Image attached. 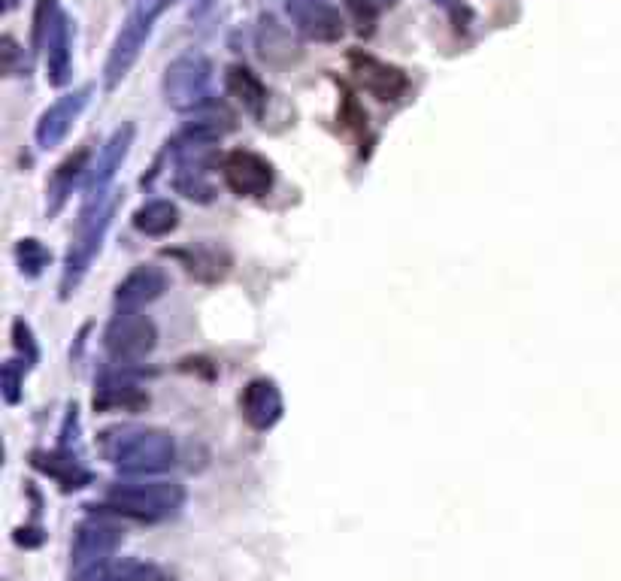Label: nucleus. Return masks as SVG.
<instances>
[{"label":"nucleus","instance_id":"obj_1","mask_svg":"<svg viewBox=\"0 0 621 581\" xmlns=\"http://www.w3.org/2000/svg\"><path fill=\"white\" fill-rule=\"evenodd\" d=\"M100 454L125 473L152 476L176 463V442L167 430L122 424L100 433Z\"/></svg>","mask_w":621,"mask_h":581},{"label":"nucleus","instance_id":"obj_2","mask_svg":"<svg viewBox=\"0 0 621 581\" xmlns=\"http://www.w3.org/2000/svg\"><path fill=\"white\" fill-rule=\"evenodd\" d=\"M185 503V488L179 482H116L107 497H103V509L125 515V518H137V521H161L170 518L182 509Z\"/></svg>","mask_w":621,"mask_h":581},{"label":"nucleus","instance_id":"obj_3","mask_svg":"<svg viewBox=\"0 0 621 581\" xmlns=\"http://www.w3.org/2000/svg\"><path fill=\"white\" fill-rule=\"evenodd\" d=\"M176 0H140L134 7V13L128 16V22L122 25L116 43H113V52L107 58V67H103V85L110 91L131 73V67L137 64L155 22L161 19V13H167Z\"/></svg>","mask_w":621,"mask_h":581},{"label":"nucleus","instance_id":"obj_4","mask_svg":"<svg viewBox=\"0 0 621 581\" xmlns=\"http://www.w3.org/2000/svg\"><path fill=\"white\" fill-rule=\"evenodd\" d=\"M164 100L167 106H173L176 112H200L210 106L213 97V64L210 58H203L197 52H188L182 58H176L167 70H164Z\"/></svg>","mask_w":621,"mask_h":581},{"label":"nucleus","instance_id":"obj_5","mask_svg":"<svg viewBox=\"0 0 621 581\" xmlns=\"http://www.w3.org/2000/svg\"><path fill=\"white\" fill-rule=\"evenodd\" d=\"M113 212H116V197H107V200H100L94 206H85L82 224H79V237L73 240V249H70L67 267H64V279H61V294L64 297L79 285V279L91 267L94 255L100 252V243L110 230Z\"/></svg>","mask_w":621,"mask_h":581},{"label":"nucleus","instance_id":"obj_6","mask_svg":"<svg viewBox=\"0 0 621 581\" xmlns=\"http://www.w3.org/2000/svg\"><path fill=\"white\" fill-rule=\"evenodd\" d=\"M155 345H158V330L152 318L140 312H119L107 324V330H103V348L119 364H137L149 358L155 352Z\"/></svg>","mask_w":621,"mask_h":581},{"label":"nucleus","instance_id":"obj_7","mask_svg":"<svg viewBox=\"0 0 621 581\" xmlns=\"http://www.w3.org/2000/svg\"><path fill=\"white\" fill-rule=\"evenodd\" d=\"M225 185L237 197H264L273 188V167L267 158L249 149H234L222 158Z\"/></svg>","mask_w":621,"mask_h":581},{"label":"nucleus","instance_id":"obj_8","mask_svg":"<svg viewBox=\"0 0 621 581\" xmlns=\"http://www.w3.org/2000/svg\"><path fill=\"white\" fill-rule=\"evenodd\" d=\"M349 64H352V73H355L358 85L382 103L400 100L409 88V76L400 67H394V64H388V61H382L370 52H352Z\"/></svg>","mask_w":621,"mask_h":581},{"label":"nucleus","instance_id":"obj_9","mask_svg":"<svg viewBox=\"0 0 621 581\" xmlns=\"http://www.w3.org/2000/svg\"><path fill=\"white\" fill-rule=\"evenodd\" d=\"M285 13L291 25L316 43H337L343 37V16L331 0H288Z\"/></svg>","mask_w":621,"mask_h":581},{"label":"nucleus","instance_id":"obj_10","mask_svg":"<svg viewBox=\"0 0 621 581\" xmlns=\"http://www.w3.org/2000/svg\"><path fill=\"white\" fill-rule=\"evenodd\" d=\"M119 545H122V530L116 524L100 521V518L82 521L73 536V563L79 572L100 566V563H110Z\"/></svg>","mask_w":621,"mask_h":581},{"label":"nucleus","instance_id":"obj_11","mask_svg":"<svg viewBox=\"0 0 621 581\" xmlns=\"http://www.w3.org/2000/svg\"><path fill=\"white\" fill-rule=\"evenodd\" d=\"M88 100H91V85H82V88L58 97L40 115V125H37V143H40V149H55L70 134V128L76 125L82 109L88 106Z\"/></svg>","mask_w":621,"mask_h":581},{"label":"nucleus","instance_id":"obj_12","mask_svg":"<svg viewBox=\"0 0 621 581\" xmlns=\"http://www.w3.org/2000/svg\"><path fill=\"white\" fill-rule=\"evenodd\" d=\"M131 143H134V125H125V128H119V131L110 137L107 146H103L97 164L91 167L88 185H85V206H94V203H100V200H107V197H110L107 188H110V182L116 179V170L122 167V161L128 158Z\"/></svg>","mask_w":621,"mask_h":581},{"label":"nucleus","instance_id":"obj_13","mask_svg":"<svg viewBox=\"0 0 621 581\" xmlns=\"http://www.w3.org/2000/svg\"><path fill=\"white\" fill-rule=\"evenodd\" d=\"M164 288H167V276L161 267H152V264L134 267L116 288V306L119 312H140L146 303L158 300Z\"/></svg>","mask_w":621,"mask_h":581},{"label":"nucleus","instance_id":"obj_14","mask_svg":"<svg viewBox=\"0 0 621 581\" xmlns=\"http://www.w3.org/2000/svg\"><path fill=\"white\" fill-rule=\"evenodd\" d=\"M240 409H243V418L249 421V427L270 430L282 418V394H279L276 382H270V379H252L243 388Z\"/></svg>","mask_w":621,"mask_h":581},{"label":"nucleus","instance_id":"obj_15","mask_svg":"<svg viewBox=\"0 0 621 581\" xmlns=\"http://www.w3.org/2000/svg\"><path fill=\"white\" fill-rule=\"evenodd\" d=\"M46 49V76L52 85H64L70 79V46H73V25L70 19L58 10L43 34V40L37 43Z\"/></svg>","mask_w":621,"mask_h":581},{"label":"nucleus","instance_id":"obj_16","mask_svg":"<svg viewBox=\"0 0 621 581\" xmlns=\"http://www.w3.org/2000/svg\"><path fill=\"white\" fill-rule=\"evenodd\" d=\"M34 467L40 473H46L52 482L61 485V491H79L91 482V473L79 463V457L73 451H37L34 454Z\"/></svg>","mask_w":621,"mask_h":581},{"label":"nucleus","instance_id":"obj_17","mask_svg":"<svg viewBox=\"0 0 621 581\" xmlns=\"http://www.w3.org/2000/svg\"><path fill=\"white\" fill-rule=\"evenodd\" d=\"M76 581H173L167 569L146 560H119V563H100L91 569H82Z\"/></svg>","mask_w":621,"mask_h":581},{"label":"nucleus","instance_id":"obj_18","mask_svg":"<svg viewBox=\"0 0 621 581\" xmlns=\"http://www.w3.org/2000/svg\"><path fill=\"white\" fill-rule=\"evenodd\" d=\"M225 88L231 91V97H237V103L261 119L264 115V106H267V85L258 79V73H252L246 64H231L228 73H225Z\"/></svg>","mask_w":621,"mask_h":581},{"label":"nucleus","instance_id":"obj_19","mask_svg":"<svg viewBox=\"0 0 621 581\" xmlns=\"http://www.w3.org/2000/svg\"><path fill=\"white\" fill-rule=\"evenodd\" d=\"M179 224V209L170 200H152L134 212V227L146 237H167Z\"/></svg>","mask_w":621,"mask_h":581},{"label":"nucleus","instance_id":"obj_20","mask_svg":"<svg viewBox=\"0 0 621 581\" xmlns=\"http://www.w3.org/2000/svg\"><path fill=\"white\" fill-rule=\"evenodd\" d=\"M179 258L185 261L188 273L197 276V279H206V282H216L228 273V255L216 246H197L191 252H179Z\"/></svg>","mask_w":621,"mask_h":581},{"label":"nucleus","instance_id":"obj_21","mask_svg":"<svg viewBox=\"0 0 621 581\" xmlns=\"http://www.w3.org/2000/svg\"><path fill=\"white\" fill-rule=\"evenodd\" d=\"M149 397L137 391L131 382H103L94 394V409L100 412H116V409H140L146 406Z\"/></svg>","mask_w":621,"mask_h":581},{"label":"nucleus","instance_id":"obj_22","mask_svg":"<svg viewBox=\"0 0 621 581\" xmlns=\"http://www.w3.org/2000/svg\"><path fill=\"white\" fill-rule=\"evenodd\" d=\"M85 158H88V152H79V155H73V158H67L61 167H58V173H55V179H52V206H49V212L55 215L61 206H64V200H67V194L73 191V182L82 176V170H85Z\"/></svg>","mask_w":621,"mask_h":581},{"label":"nucleus","instance_id":"obj_23","mask_svg":"<svg viewBox=\"0 0 621 581\" xmlns=\"http://www.w3.org/2000/svg\"><path fill=\"white\" fill-rule=\"evenodd\" d=\"M394 4H397V0H346V7L352 10V16H355L361 34H364V31L370 34L373 25H376V19H379L385 10H391Z\"/></svg>","mask_w":621,"mask_h":581},{"label":"nucleus","instance_id":"obj_24","mask_svg":"<svg viewBox=\"0 0 621 581\" xmlns=\"http://www.w3.org/2000/svg\"><path fill=\"white\" fill-rule=\"evenodd\" d=\"M16 258H19V264L28 276H40L43 267L49 264V252L37 240H22L19 249H16Z\"/></svg>","mask_w":621,"mask_h":581},{"label":"nucleus","instance_id":"obj_25","mask_svg":"<svg viewBox=\"0 0 621 581\" xmlns=\"http://www.w3.org/2000/svg\"><path fill=\"white\" fill-rule=\"evenodd\" d=\"M19 388H22L19 367H16V361H7L4 364V397H7V403H19Z\"/></svg>","mask_w":621,"mask_h":581},{"label":"nucleus","instance_id":"obj_26","mask_svg":"<svg viewBox=\"0 0 621 581\" xmlns=\"http://www.w3.org/2000/svg\"><path fill=\"white\" fill-rule=\"evenodd\" d=\"M434 4H440V7H443V10H446V13L458 22V28L470 19V10L461 4V0H434Z\"/></svg>","mask_w":621,"mask_h":581},{"label":"nucleus","instance_id":"obj_27","mask_svg":"<svg viewBox=\"0 0 621 581\" xmlns=\"http://www.w3.org/2000/svg\"><path fill=\"white\" fill-rule=\"evenodd\" d=\"M7 7H16V0H7Z\"/></svg>","mask_w":621,"mask_h":581},{"label":"nucleus","instance_id":"obj_28","mask_svg":"<svg viewBox=\"0 0 621 581\" xmlns=\"http://www.w3.org/2000/svg\"><path fill=\"white\" fill-rule=\"evenodd\" d=\"M203 4H213V0H203Z\"/></svg>","mask_w":621,"mask_h":581}]
</instances>
